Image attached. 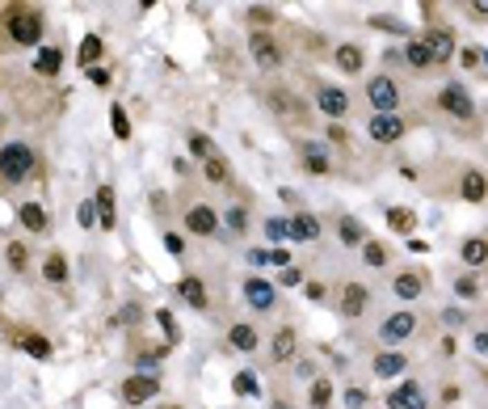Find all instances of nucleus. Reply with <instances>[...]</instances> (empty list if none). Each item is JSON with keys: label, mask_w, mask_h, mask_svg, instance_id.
Segmentation results:
<instances>
[{"label": "nucleus", "mask_w": 488, "mask_h": 409, "mask_svg": "<svg viewBox=\"0 0 488 409\" xmlns=\"http://www.w3.org/2000/svg\"><path fill=\"white\" fill-rule=\"evenodd\" d=\"M89 80H93L97 89H105V85H110V68H101V64H97V68H89Z\"/></svg>", "instance_id": "obj_50"}, {"label": "nucleus", "mask_w": 488, "mask_h": 409, "mask_svg": "<svg viewBox=\"0 0 488 409\" xmlns=\"http://www.w3.org/2000/svg\"><path fill=\"white\" fill-rule=\"evenodd\" d=\"M337 241H341L345 249H354V245H366V228H362L354 216H341V220H337Z\"/></svg>", "instance_id": "obj_28"}, {"label": "nucleus", "mask_w": 488, "mask_h": 409, "mask_svg": "<svg viewBox=\"0 0 488 409\" xmlns=\"http://www.w3.org/2000/svg\"><path fill=\"white\" fill-rule=\"evenodd\" d=\"M60 68H64V51L60 46H42L34 55V72L38 76H60Z\"/></svg>", "instance_id": "obj_26"}, {"label": "nucleus", "mask_w": 488, "mask_h": 409, "mask_svg": "<svg viewBox=\"0 0 488 409\" xmlns=\"http://www.w3.org/2000/svg\"><path fill=\"white\" fill-rule=\"evenodd\" d=\"M177 295L190 304V308H198V313H206L210 308V295H206V283L198 279V275H186V279H177Z\"/></svg>", "instance_id": "obj_17"}, {"label": "nucleus", "mask_w": 488, "mask_h": 409, "mask_svg": "<svg viewBox=\"0 0 488 409\" xmlns=\"http://www.w3.org/2000/svg\"><path fill=\"white\" fill-rule=\"evenodd\" d=\"M333 60H337V68H341L345 76H358L362 64H366V60H362V46H354V42H341V46L333 51Z\"/></svg>", "instance_id": "obj_23"}, {"label": "nucleus", "mask_w": 488, "mask_h": 409, "mask_svg": "<svg viewBox=\"0 0 488 409\" xmlns=\"http://www.w3.org/2000/svg\"><path fill=\"white\" fill-rule=\"evenodd\" d=\"M156 392H160V380H156L152 372H135V376L123 380V401H127V405H147Z\"/></svg>", "instance_id": "obj_12"}, {"label": "nucleus", "mask_w": 488, "mask_h": 409, "mask_svg": "<svg viewBox=\"0 0 488 409\" xmlns=\"http://www.w3.org/2000/svg\"><path fill=\"white\" fill-rule=\"evenodd\" d=\"M76 220H80L84 228H97V207H93V198H89V202H80V207H76Z\"/></svg>", "instance_id": "obj_47"}, {"label": "nucleus", "mask_w": 488, "mask_h": 409, "mask_svg": "<svg viewBox=\"0 0 488 409\" xmlns=\"http://www.w3.org/2000/svg\"><path fill=\"white\" fill-rule=\"evenodd\" d=\"M190 152L198 161H206V157H215V139L206 131H190Z\"/></svg>", "instance_id": "obj_38"}, {"label": "nucleus", "mask_w": 488, "mask_h": 409, "mask_svg": "<svg viewBox=\"0 0 488 409\" xmlns=\"http://www.w3.org/2000/svg\"><path fill=\"white\" fill-rule=\"evenodd\" d=\"M366 101L374 114H396L400 110V89L392 76H366Z\"/></svg>", "instance_id": "obj_3"}, {"label": "nucleus", "mask_w": 488, "mask_h": 409, "mask_svg": "<svg viewBox=\"0 0 488 409\" xmlns=\"http://www.w3.org/2000/svg\"><path fill=\"white\" fill-rule=\"evenodd\" d=\"M438 110L459 119V123H467V119H476V101H471V93L463 85H442L438 89Z\"/></svg>", "instance_id": "obj_5"}, {"label": "nucleus", "mask_w": 488, "mask_h": 409, "mask_svg": "<svg viewBox=\"0 0 488 409\" xmlns=\"http://www.w3.org/2000/svg\"><path fill=\"white\" fill-rule=\"evenodd\" d=\"M388 258H392L388 245H379V241H366V245H362V262H366L370 270H383V266H388Z\"/></svg>", "instance_id": "obj_33"}, {"label": "nucleus", "mask_w": 488, "mask_h": 409, "mask_svg": "<svg viewBox=\"0 0 488 409\" xmlns=\"http://www.w3.org/2000/svg\"><path fill=\"white\" fill-rule=\"evenodd\" d=\"M228 228L232 232H248V207H244V202H232V207H228Z\"/></svg>", "instance_id": "obj_40"}, {"label": "nucleus", "mask_w": 488, "mask_h": 409, "mask_svg": "<svg viewBox=\"0 0 488 409\" xmlns=\"http://www.w3.org/2000/svg\"><path fill=\"white\" fill-rule=\"evenodd\" d=\"M295 372H299V376H303V380H307V376H311V380H316V367H311V359H299V363H295Z\"/></svg>", "instance_id": "obj_55"}, {"label": "nucleus", "mask_w": 488, "mask_h": 409, "mask_svg": "<svg viewBox=\"0 0 488 409\" xmlns=\"http://www.w3.org/2000/svg\"><path fill=\"white\" fill-rule=\"evenodd\" d=\"M165 249L173 253V258H181V253H186V236L181 232H165Z\"/></svg>", "instance_id": "obj_48"}, {"label": "nucleus", "mask_w": 488, "mask_h": 409, "mask_svg": "<svg viewBox=\"0 0 488 409\" xmlns=\"http://www.w3.org/2000/svg\"><path fill=\"white\" fill-rule=\"evenodd\" d=\"M463 321H467L463 308H442V325H463Z\"/></svg>", "instance_id": "obj_51"}, {"label": "nucleus", "mask_w": 488, "mask_h": 409, "mask_svg": "<svg viewBox=\"0 0 488 409\" xmlns=\"http://www.w3.org/2000/svg\"><path fill=\"white\" fill-rule=\"evenodd\" d=\"M291 241L316 245V241H320V220H316L311 211H295V216H291Z\"/></svg>", "instance_id": "obj_21"}, {"label": "nucleus", "mask_w": 488, "mask_h": 409, "mask_svg": "<svg viewBox=\"0 0 488 409\" xmlns=\"http://www.w3.org/2000/svg\"><path fill=\"white\" fill-rule=\"evenodd\" d=\"M366 405H370L366 388H345V409H366Z\"/></svg>", "instance_id": "obj_45"}, {"label": "nucleus", "mask_w": 488, "mask_h": 409, "mask_svg": "<svg viewBox=\"0 0 488 409\" xmlns=\"http://www.w3.org/2000/svg\"><path fill=\"white\" fill-rule=\"evenodd\" d=\"M232 388H236L240 397H257V392H261V384H257V376H253V372H240V376L232 380Z\"/></svg>", "instance_id": "obj_43"}, {"label": "nucleus", "mask_w": 488, "mask_h": 409, "mask_svg": "<svg viewBox=\"0 0 488 409\" xmlns=\"http://www.w3.org/2000/svg\"><path fill=\"white\" fill-rule=\"evenodd\" d=\"M186 232L215 236V232H219V211H215L210 202H190V207H186Z\"/></svg>", "instance_id": "obj_11"}, {"label": "nucleus", "mask_w": 488, "mask_h": 409, "mask_svg": "<svg viewBox=\"0 0 488 409\" xmlns=\"http://www.w3.org/2000/svg\"><path fill=\"white\" fill-rule=\"evenodd\" d=\"M93 207H97V224H101V228H114V224H118V211H114L118 198H114V190L105 186V182H101L97 194H93Z\"/></svg>", "instance_id": "obj_19"}, {"label": "nucleus", "mask_w": 488, "mask_h": 409, "mask_svg": "<svg viewBox=\"0 0 488 409\" xmlns=\"http://www.w3.org/2000/svg\"><path fill=\"white\" fill-rule=\"evenodd\" d=\"M374 376L379 380H396V376H404L408 372V354H400V350H383V354H374Z\"/></svg>", "instance_id": "obj_18"}, {"label": "nucleus", "mask_w": 488, "mask_h": 409, "mask_svg": "<svg viewBox=\"0 0 488 409\" xmlns=\"http://www.w3.org/2000/svg\"><path fill=\"white\" fill-rule=\"evenodd\" d=\"M459 258L476 270V266H488V241L484 236H467L463 245H459Z\"/></svg>", "instance_id": "obj_27"}, {"label": "nucleus", "mask_w": 488, "mask_h": 409, "mask_svg": "<svg viewBox=\"0 0 488 409\" xmlns=\"http://www.w3.org/2000/svg\"><path fill=\"white\" fill-rule=\"evenodd\" d=\"M476 350L488 354V329H476Z\"/></svg>", "instance_id": "obj_56"}, {"label": "nucleus", "mask_w": 488, "mask_h": 409, "mask_svg": "<svg viewBox=\"0 0 488 409\" xmlns=\"http://www.w3.org/2000/svg\"><path fill=\"white\" fill-rule=\"evenodd\" d=\"M388 409H429V397L417 380H400L392 392H388Z\"/></svg>", "instance_id": "obj_14"}, {"label": "nucleus", "mask_w": 488, "mask_h": 409, "mask_svg": "<svg viewBox=\"0 0 488 409\" xmlns=\"http://www.w3.org/2000/svg\"><path fill=\"white\" fill-rule=\"evenodd\" d=\"M202 173H206V182H215V186H228V182H232V165H228V157H219V152L202 161Z\"/></svg>", "instance_id": "obj_29"}, {"label": "nucleus", "mask_w": 488, "mask_h": 409, "mask_svg": "<svg viewBox=\"0 0 488 409\" xmlns=\"http://www.w3.org/2000/svg\"><path fill=\"white\" fill-rule=\"evenodd\" d=\"M42 279H46V283H68V258H64V253H46Z\"/></svg>", "instance_id": "obj_32"}, {"label": "nucleus", "mask_w": 488, "mask_h": 409, "mask_svg": "<svg viewBox=\"0 0 488 409\" xmlns=\"http://www.w3.org/2000/svg\"><path fill=\"white\" fill-rule=\"evenodd\" d=\"M404 60H408L413 68H433V60H429V51H425L421 38H408V42H404Z\"/></svg>", "instance_id": "obj_35"}, {"label": "nucleus", "mask_w": 488, "mask_h": 409, "mask_svg": "<svg viewBox=\"0 0 488 409\" xmlns=\"http://www.w3.org/2000/svg\"><path fill=\"white\" fill-rule=\"evenodd\" d=\"M9 38L17 46H38L42 42V13L34 9H13L9 13Z\"/></svg>", "instance_id": "obj_4"}, {"label": "nucleus", "mask_w": 488, "mask_h": 409, "mask_svg": "<svg viewBox=\"0 0 488 409\" xmlns=\"http://www.w3.org/2000/svg\"><path fill=\"white\" fill-rule=\"evenodd\" d=\"M459 194H463L467 202H484V198H488V177H484L480 169H467L463 182H459Z\"/></svg>", "instance_id": "obj_24"}, {"label": "nucleus", "mask_w": 488, "mask_h": 409, "mask_svg": "<svg viewBox=\"0 0 488 409\" xmlns=\"http://www.w3.org/2000/svg\"><path fill=\"white\" fill-rule=\"evenodd\" d=\"M307 405H311V409H329V405H333V380L316 376L311 388H307Z\"/></svg>", "instance_id": "obj_31"}, {"label": "nucleus", "mask_w": 488, "mask_h": 409, "mask_svg": "<svg viewBox=\"0 0 488 409\" xmlns=\"http://www.w3.org/2000/svg\"><path fill=\"white\" fill-rule=\"evenodd\" d=\"M156 321H160V329H165V342H169V346H177V342H181V325L173 321V313H169V308H156Z\"/></svg>", "instance_id": "obj_39"}, {"label": "nucleus", "mask_w": 488, "mask_h": 409, "mask_svg": "<svg viewBox=\"0 0 488 409\" xmlns=\"http://www.w3.org/2000/svg\"><path fill=\"white\" fill-rule=\"evenodd\" d=\"M278 283H282V287H299V283H303V270H299V266H287V270L278 275Z\"/></svg>", "instance_id": "obj_49"}, {"label": "nucleus", "mask_w": 488, "mask_h": 409, "mask_svg": "<svg viewBox=\"0 0 488 409\" xmlns=\"http://www.w3.org/2000/svg\"><path fill=\"white\" fill-rule=\"evenodd\" d=\"M261 228H265V241L274 245V249H282V241H291V220L287 216H269Z\"/></svg>", "instance_id": "obj_30"}, {"label": "nucleus", "mask_w": 488, "mask_h": 409, "mask_svg": "<svg viewBox=\"0 0 488 409\" xmlns=\"http://www.w3.org/2000/svg\"><path fill=\"white\" fill-rule=\"evenodd\" d=\"M295 152H299V165H303L307 173H316V177H324V173L333 169V165H329V143H324V139H299Z\"/></svg>", "instance_id": "obj_9"}, {"label": "nucleus", "mask_w": 488, "mask_h": 409, "mask_svg": "<svg viewBox=\"0 0 488 409\" xmlns=\"http://www.w3.org/2000/svg\"><path fill=\"white\" fill-rule=\"evenodd\" d=\"M269 262H274L278 270H287V266H291V253H287V249H269Z\"/></svg>", "instance_id": "obj_52"}, {"label": "nucleus", "mask_w": 488, "mask_h": 409, "mask_svg": "<svg viewBox=\"0 0 488 409\" xmlns=\"http://www.w3.org/2000/svg\"><path fill=\"white\" fill-rule=\"evenodd\" d=\"M467 9H471L476 17H488V0H476V5H467Z\"/></svg>", "instance_id": "obj_58"}, {"label": "nucleus", "mask_w": 488, "mask_h": 409, "mask_svg": "<svg viewBox=\"0 0 488 409\" xmlns=\"http://www.w3.org/2000/svg\"><path fill=\"white\" fill-rule=\"evenodd\" d=\"M17 220H21L26 232H46V224H51V216L42 211V202H21V207H17Z\"/></svg>", "instance_id": "obj_25"}, {"label": "nucleus", "mask_w": 488, "mask_h": 409, "mask_svg": "<svg viewBox=\"0 0 488 409\" xmlns=\"http://www.w3.org/2000/svg\"><path fill=\"white\" fill-rule=\"evenodd\" d=\"M228 346H232V350H240V354H253V350L261 346V333H257V325H248V321H236V325L228 329Z\"/></svg>", "instance_id": "obj_22"}, {"label": "nucleus", "mask_w": 488, "mask_h": 409, "mask_svg": "<svg viewBox=\"0 0 488 409\" xmlns=\"http://www.w3.org/2000/svg\"><path fill=\"white\" fill-rule=\"evenodd\" d=\"M366 308H370V291H366L362 283H345V291H341V317L358 321Z\"/></svg>", "instance_id": "obj_16"}, {"label": "nucleus", "mask_w": 488, "mask_h": 409, "mask_svg": "<svg viewBox=\"0 0 488 409\" xmlns=\"http://www.w3.org/2000/svg\"><path fill=\"white\" fill-rule=\"evenodd\" d=\"M350 106H354V101H350V93L341 89V85H316V110L324 114V119H345L350 114Z\"/></svg>", "instance_id": "obj_7"}, {"label": "nucleus", "mask_w": 488, "mask_h": 409, "mask_svg": "<svg viewBox=\"0 0 488 409\" xmlns=\"http://www.w3.org/2000/svg\"><path fill=\"white\" fill-rule=\"evenodd\" d=\"M329 139H333V143H350V135H345L341 127H329Z\"/></svg>", "instance_id": "obj_57"}, {"label": "nucleus", "mask_w": 488, "mask_h": 409, "mask_svg": "<svg viewBox=\"0 0 488 409\" xmlns=\"http://www.w3.org/2000/svg\"><path fill=\"white\" fill-rule=\"evenodd\" d=\"M101 51H105V42H101L97 34H89V38L80 42V64H84V68H97V60H101Z\"/></svg>", "instance_id": "obj_36"}, {"label": "nucleus", "mask_w": 488, "mask_h": 409, "mask_svg": "<svg viewBox=\"0 0 488 409\" xmlns=\"http://www.w3.org/2000/svg\"><path fill=\"white\" fill-rule=\"evenodd\" d=\"M248 262H253V266H265V262H269V249H248Z\"/></svg>", "instance_id": "obj_54"}, {"label": "nucleus", "mask_w": 488, "mask_h": 409, "mask_svg": "<svg viewBox=\"0 0 488 409\" xmlns=\"http://www.w3.org/2000/svg\"><path fill=\"white\" fill-rule=\"evenodd\" d=\"M269 409H291V405H287V401H274V405H269Z\"/></svg>", "instance_id": "obj_59"}, {"label": "nucleus", "mask_w": 488, "mask_h": 409, "mask_svg": "<svg viewBox=\"0 0 488 409\" xmlns=\"http://www.w3.org/2000/svg\"><path fill=\"white\" fill-rule=\"evenodd\" d=\"M417 329H421L417 313H413V308H404V313H392L383 325H379V342H383V346H400V342H408Z\"/></svg>", "instance_id": "obj_6"}, {"label": "nucleus", "mask_w": 488, "mask_h": 409, "mask_svg": "<svg viewBox=\"0 0 488 409\" xmlns=\"http://www.w3.org/2000/svg\"><path fill=\"white\" fill-rule=\"evenodd\" d=\"M392 291H396L400 304H417V299L425 295V275H421V270H396Z\"/></svg>", "instance_id": "obj_15"}, {"label": "nucleus", "mask_w": 488, "mask_h": 409, "mask_svg": "<svg viewBox=\"0 0 488 409\" xmlns=\"http://www.w3.org/2000/svg\"><path fill=\"white\" fill-rule=\"evenodd\" d=\"M425 51H429V60L438 64V68H446L451 60H455V34L451 30H442V26H433V30H425Z\"/></svg>", "instance_id": "obj_13"}, {"label": "nucleus", "mask_w": 488, "mask_h": 409, "mask_svg": "<svg viewBox=\"0 0 488 409\" xmlns=\"http://www.w3.org/2000/svg\"><path fill=\"white\" fill-rule=\"evenodd\" d=\"M244 304L253 313H274V304H278V287L261 279V275H248L244 279Z\"/></svg>", "instance_id": "obj_8"}, {"label": "nucleus", "mask_w": 488, "mask_h": 409, "mask_svg": "<svg viewBox=\"0 0 488 409\" xmlns=\"http://www.w3.org/2000/svg\"><path fill=\"white\" fill-rule=\"evenodd\" d=\"M110 127H114V135H118V139H131V119H127V110H123V106H110Z\"/></svg>", "instance_id": "obj_41"}, {"label": "nucleus", "mask_w": 488, "mask_h": 409, "mask_svg": "<svg viewBox=\"0 0 488 409\" xmlns=\"http://www.w3.org/2000/svg\"><path fill=\"white\" fill-rule=\"evenodd\" d=\"M248 55L261 72H278L282 68V42L274 34H265V30H253L248 34Z\"/></svg>", "instance_id": "obj_2"}, {"label": "nucleus", "mask_w": 488, "mask_h": 409, "mask_svg": "<svg viewBox=\"0 0 488 409\" xmlns=\"http://www.w3.org/2000/svg\"><path fill=\"white\" fill-rule=\"evenodd\" d=\"M295 350H299V333H295L291 325H282V329L274 333V342H269V359H274V363H291Z\"/></svg>", "instance_id": "obj_20"}, {"label": "nucleus", "mask_w": 488, "mask_h": 409, "mask_svg": "<svg viewBox=\"0 0 488 409\" xmlns=\"http://www.w3.org/2000/svg\"><path fill=\"white\" fill-rule=\"evenodd\" d=\"M5 258H9V266L21 275V270H26V262H30V253H26V245H21V241H9V253H5Z\"/></svg>", "instance_id": "obj_42"}, {"label": "nucleus", "mask_w": 488, "mask_h": 409, "mask_svg": "<svg viewBox=\"0 0 488 409\" xmlns=\"http://www.w3.org/2000/svg\"><path fill=\"white\" fill-rule=\"evenodd\" d=\"M404 131H408V123L400 114H370V123H366V135L374 143H400Z\"/></svg>", "instance_id": "obj_10"}, {"label": "nucleus", "mask_w": 488, "mask_h": 409, "mask_svg": "<svg viewBox=\"0 0 488 409\" xmlns=\"http://www.w3.org/2000/svg\"><path fill=\"white\" fill-rule=\"evenodd\" d=\"M388 224H392V232H413L417 228V216L408 207H392L388 211Z\"/></svg>", "instance_id": "obj_37"}, {"label": "nucleus", "mask_w": 488, "mask_h": 409, "mask_svg": "<svg viewBox=\"0 0 488 409\" xmlns=\"http://www.w3.org/2000/svg\"><path fill=\"white\" fill-rule=\"evenodd\" d=\"M38 173V152L26 139H9L0 148V182L5 186H21Z\"/></svg>", "instance_id": "obj_1"}, {"label": "nucleus", "mask_w": 488, "mask_h": 409, "mask_svg": "<svg viewBox=\"0 0 488 409\" xmlns=\"http://www.w3.org/2000/svg\"><path fill=\"white\" fill-rule=\"evenodd\" d=\"M135 321H139V304H127L123 317H118V325H135Z\"/></svg>", "instance_id": "obj_53"}, {"label": "nucleus", "mask_w": 488, "mask_h": 409, "mask_svg": "<svg viewBox=\"0 0 488 409\" xmlns=\"http://www.w3.org/2000/svg\"><path fill=\"white\" fill-rule=\"evenodd\" d=\"M17 342H21V350L30 354V359H42V363L51 359V342H46V338H38V333H21Z\"/></svg>", "instance_id": "obj_34"}, {"label": "nucleus", "mask_w": 488, "mask_h": 409, "mask_svg": "<svg viewBox=\"0 0 488 409\" xmlns=\"http://www.w3.org/2000/svg\"><path fill=\"white\" fill-rule=\"evenodd\" d=\"M370 26H379V30H392V34H408V26H404L400 17H370Z\"/></svg>", "instance_id": "obj_46"}, {"label": "nucleus", "mask_w": 488, "mask_h": 409, "mask_svg": "<svg viewBox=\"0 0 488 409\" xmlns=\"http://www.w3.org/2000/svg\"><path fill=\"white\" fill-rule=\"evenodd\" d=\"M455 291H459V299H476V295H480L476 275H459V279H455Z\"/></svg>", "instance_id": "obj_44"}]
</instances>
